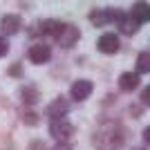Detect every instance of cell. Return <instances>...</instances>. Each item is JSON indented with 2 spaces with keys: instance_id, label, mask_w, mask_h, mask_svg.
I'll return each mask as SVG.
<instances>
[{
  "instance_id": "cell-1",
  "label": "cell",
  "mask_w": 150,
  "mask_h": 150,
  "mask_svg": "<svg viewBox=\"0 0 150 150\" xmlns=\"http://www.w3.org/2000/svg\"><path fill=\"white\" fill-rule=\"evenodd\" d=\"M94 144L99 150H119L123 144V130L112 121H105L99 125V130L94 134Z\"/></svg>"
},
{
  "instance_id": "cell-2",
  "label": "cell",
  "mask_w": 150,
  "mask_h": 150,
  "mask_svg": "<svg viewBox=\"0 0 150 150\" xmlns=\"http://www.w3.org/2000/svg\"><path fill=\"white\" fill-rule=\"evenodd\" d=\"M50 134L54 139H58L61 144H65V141L74 134V125L69 123V121H65V119H56V121H52V125H50Z\"/></svg>"
},
{
  "instance_id": "cell-3",
  "label": "cell",
  "mask_w": 150,
  "mask_h": 150,
  "mask_svg": "<svg viewBox=\"0 0 150 150\" xmlns=\"http://www.w3.org/2000/svg\"><path fill=\"white\" fill-rule=\"evenodd\" d=\"M54 38L58 40L61 47H72V45H76V40L81 38V31L76 29L74 25H61V29H58V34Z\"/></svg>"
},
{
  "instance_id": "cell-4",
  "label": "cell",
  "mask_w": 150,
  "mask_h": 150,
  "mask_svg": "<svg viewBox=\"0 0 150 150\" xmlns=\"http://www.w3.org/2000/svg\"><path fill=\"white\" fill-rule=\"evenodd\" d=\"M52 58V50L50 45L45 43H38V45H31L29 47V61L36 63V65H43V63H47Z\"/></svg>"
},
{
  "instance_id": "cell-5",
  "label": "cell",
  "mask_w": 150,
  "mask_h": 150,
  "mask_svg": "<svg viewBox=\"0 0 150 150\" xmlns=\"http://www.w3.org/2000/svg\"><path fill=\"white\" fill-rule=\"evenodd\" d=\"M117 13L119 11H112V9H94V11H90V20H92L96 27H103V25H108V23L117 20Z\"/></svg>"
},
{
  "instance_id": "cell-6",
  "label": "cell",
  "mask_w": 150,
  "mask_h": 150,
  "mask_svg": "<svg viewBox=\"0 0 150 150\" xmlns=\"http://www.w3.org/2000/svg\"><path fill=\"white\" fill-rule=\"evenodd\" d=\"M94 85L90 81H85V79H81V81H76L74 85H72V90H69V94H72V99L76 101H83V99H88L90 94H92Z\"/></svg>"
},
{
  "instance_id": "cell-7",
  "label": "cell",
  "mask_w": 150,
  "mask_h": 150,
  "mask_svg": "<svg viewBox=\"0 0 150 150\" xmlns=\"http://www.w3.org/2000/svg\"><path fill=\"white\" fill-rule=\"evenodd\" d=\"M96 45L103 54H114V52H119V36L117 34H103Z\"/></svg>"
},
{
  "instance_id": "cell-8",
  "label": "cell",
  "mask_w": 150,
  "mask_h": 150,
  "mask_svg": "<svg viewBox=\"0 0 150 150\" xmlns=\"http://www.w3.org/2000/svg\"><path fill=\"white\" fill-rule=\"evenodd\" d=\"M139 74H134V72H123V74L119 76V88L123 90V92H132V90L139 88Z\"/></svg>"
},
{
  "instance_id": "cell-9",
  "label": "cell",
  "mask_w": 150,
  "mask_h": 150,
  "mask_svg": "<svg viewBox=\"0 0 150 150\" xmlns=\"http://www.w3.org/2000/svg\"><path fill=\"white\" fill-rule=\"evenodd\" d=\"M117 23H119L123 34H137V29H139V23L132 18L130 13H128V16H125V13H117Z\"/></svg>"
},
{
  "instance_id": "cell-10",
  "label": "cell",
  "mask_w": 150,
  "mask_h": 150,
  "mask_svg": "<svg viewBox=\"0 0 150 150\" xmlns=\"http://www.w3.org/2000/svg\"><path fill=\"white\" fill-rule=\"evenodd\" d=\"M130 16H132L134 20H137L139 25H141V23L150 20V7L146 5V2H134V5H132V11H130Z\"/></svg>"
},
{
  "instance_id": "cell-11",
  "label": "cell",
  "mask_w": 150,
  "mask_h": 150,
  "mask_svg": "<svg viewBox=\"0 0 150 150\" xmlns=\"http://www.w3.org/2000/svg\"><path fill=\"white\" fill-rule=\"evenodd\" d=\"M0 27H2V34L11 36V34H16L20 29V18L18 16H5L2 23H0Z\"/></svg>"
},
{
  "instance_id": "cell-12",
  "label": "cell",
  "mask_w": 150,
  "mask_h": 150,
  "mask_svg": "<svg viewBox=\"0 0 150 150\" xmlns=\"http://www.w3.org/2000/svg\"><path fill=\"white\" fill-rule=\"evenodd\" d=\"M65 112H67V103H65L63 99H56L50 108H47V114L52 117V121L63 119V114H65Z\"/></svg>"
},
{
  "instance_id": "cell-13",
  "label": "cell",
  "mask_w": 150,
  "mask_h": 150,
  "mask_svg": "<svg viewBox=\"0 0 150 150\" xmlns=\"http://www.w3.org/2000/svg\"><path fill=\"white\" fill-rule=\"evenodd\" d=\"M61 25L63 23H58V20H43V23H40V29L38 31H43V34H47V36H56L58 34V29H61Z\"/></svg>"
},
{
  "instance_id": "cell-14",
  "label": "cell",
  "mask_w": 150,
  "mask_h": 150,
  "mask_svg": "<svg viewBox=\"0 0 150 150\" xmlns=\"http://www.w3.org/2000/svg\"><path fill=\"white\" fill-rule=\"evenodd\" d=\"M150 72V54L148 52H141L137 58V72L134 74H148Z\"/></svg>"
},
{
  "instance_id": "cell-15",
  "label": "cell",
  "mask_w": 150,
  "mask_h": 150,
  "mask_svg": "<svg viewBox=\"0 0 150 150\" xmlns=\"http://www.w3.org/2000/svg\"><path fill=\"white\" fill-rule=\"evenodd\" d=\"M36 96H38V94H36L34 88H25V90H23V99H25L27 103H36Z\"/></svg>"
},
{
  "instance_id": "cell-16",
  "label": "cell",
  "mask_w": 150,
  "mask_h": 150,
  "mask_svg": "<svg viewBox=\"0 0 150 150\" xmlns=\"http://www.w3.org/2000/svg\"><path fill=\"white\" fill-rule=\"evenodd\" d=\"M7 52H9V45H7V40H5V38H0V58L5 56Z\"/></svg>"
},
{
  "instance_id": "cell-17",
  "label": "cell",
  "mask_w": 150,
  "mask_h": 150,
  "mask_svg": "<svg viewBox=\"0 0 150 150\" xmlns=\"http://www.w3.org/2000/svg\"><path fill=\"white\" fill-rule=\"evenodd\" d=\"M141 103H144V105L150 103V88H146L144 92H141Z\"/></svg>"
},
{
  "instance_id": "cell-18",
  "label": "cell",
  "mask_w": 150,
  "mask_h": 150,
  "mask_svg": "<svg viewBox=\"0 0 150 150\" xmlns=\"http://www.w3.org/2000/svg\"><path fill=\"white\" fill-rule=\"evenodd\" d=\"M25 121H27V123H36V114H34V112L25 114Z\"/></svg>"
},
{
  "instance_id": "cell-19",
  "label": "cell",
  "mask_w": 150,
  "mask_h": 150,
  "mask_svg": "<svg viewBox=\"0 0 150 150\" xmlns=\"http://www.w3.org/2000/svg\"><path fill=\"white\" fill-rule=\"evenodd\" d=\"M52 150H72V148H69L67 144H56V146H54Z\"/></svg>"
}]
</instances>
